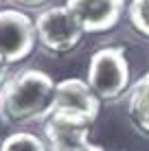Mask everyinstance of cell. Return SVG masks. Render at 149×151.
<instances>
[{
    "mask_svg": "<svg viewBox=\"0 0 149 151\" xmlns=\"http://www.w3.org/2000/svg\"><path fill=\"white\" fill-rule=\"evenodd\" d=\"M68 151H105V149L99 147V145H94V142H86V145H81V147H75V149H68Z\"/></svg>",
    "mask_w": 149,
    "mask_h": 151,
    "instance_id": "12",
    "label": "cell"
},
{
    "mask_svg": "<svg viewBox=\"0 0 149 151\" xmlns=\"http://www.w3.org/2000/svg\"><path fill=\"white\" fill-rule=\"evenodd\" d=\"M53 77L44 70L27 68L9 77L0 90V118L2 123L20 127L48 116L55 101Z\"/></svg>",
    "mask_w": 149,
    "mask_h": 151,
    "instance_id": "1",
    "label": "cell"
},
{
    "mask_svg": "<svg viewBox=\"0 0 149 151\" xmlns=\"http://www.w3.org/2000/svg\"><path fill=\"white\" fill-rule=\"evenodd\" d=\"M9 79V66L4 64V61H0V90H2V86L7 83Z\"/></svg>",
    "mask_w": 149,
    "mask_h": 151,
    "instance_id": "13",
    "label": "cell"
},
{
    "mask_svg": "<svg viewBox=\"0 0 149 151\" xmlns=\"http://www.w3.org/2000/svg\"><path fill=\"white\" fill-rule=\"evenodd\" d=\"M127 114L138 132L149 136V72L132 86L127 99Z\"/></svg>",
    "mask_w": 149,
    "mask_h": 151,
    "instance_id": "8",
    "label": "cell"
},
{
    "mask_svg": "<svg viewBox=\"0 0 149 151\" xmlns=\"http://www.w3.org/2000/svg\"><path fill=\"white\" fill-rule=\"evenodd\" d=\"M0 151H50V147L33 132H13L0 142Z\"/></svg>",
    "mask_w": 149,
    "mask_h": 151,
    "instance_id": "9",
    "label": "cell"
},
{
    "mask_svg": "<svg viewBox=\"0 0 149 151\" xmlns=\"http://www.w3.org/2000/svg\"><path fill=\"white\" fill-rule=\"evenodd\" d=\"M66 7L86 33H107L119 24L125 0H66Z\"/></svg>",
    "mask_w": 149,
    "mask_h": 151,
    "instance_id": "6",
    "label": "cell"
},
{
    "mask_svg": "<svg viewBox=\"0 0 149 151\" xmlns=\"http://www.w3.org/2000/svg\"><path fill=\"white\" fill-rule=\"evenodd\" d=\"M50 110H68L96 121L101 110V99L92 92L88 81L70 77V79H64L55 86V101Z\"/></svg>",
    "mask_w": 149,
    "mask_h": 151,
    "instance_id": "7",
    "label": "cell"
},
{
    "mask_svg": "<svg viewBox=\"0 0 149 151\" xmlns=\"http://www.w3.org/2000/svg\"><path fill=\"white\" fill-rule=\"evenodd\" d=\"M35 33L44 50L53 55H66L79 46L86 31L70 13V9L61 4L40 11V15L35 18Z\"/></svg>",
    "mask_w": 149,
    "mask_h": 151,
    "instance_id": "3",
    "label": "cell"
},
{
    "mask_svg": "<svg viewBox=\"0 0 149 151\" xmlns=\"http://www.w3.org/2000/svg\"><path fill=\"white\" fill-rule=\"evenodd\" d=\"M92 118L68 110H50L48 116L42 121L44 138L48 142L50 151H68L75 147L90 142V127Z\"/></svg>",
    "mask_w": 149,
    "mask_h": 151,
    "instance_id": "5",
    "label": "cell"
},
{
    "mask_svg": "<svg viewBox=\"0 0 149 151\" xmlns=\"http://www.w3.org/2000/svg\"><path fill=\"white\" fill-rule=\"evenodd\" d=\"M88 86L101 101H116L130 88V61L116 46L99 48L88 64Z\"/></svg>",
    "mask_w": 149,
    "mask_h": 151,
    "instance_id": "2",
    "label": "cell"
},
{
    "mask_svg": "<svg viewBox=\"0 0 149 151\" xmlns=\"http://www.w3.org/2000/svg\"><path fill=\"white\" fill-rule=\"evenodd\" d=\"M35 20L22 9H0V61L20 64L35 50Z\"/></svg>",
    "mask_w": 149,
    "mask_h": 151,
    "instance_id": "4",
    "label": "cell"
},
{
    "mask_svg": "<svg viewBox=\"0 0 149 151\" xmlns=\"http://www.w3.org/2000/svg\"><path fill=\"white\" fill-rule=\"evenodd\" d=\"M127 13H130L132 27L140 35L149 37V0H132L127 7Z\"/></svg>",
    "mask_w": 149,
    "mask_h": 151,
    "instance_id": "10",
    "label": "cell"
},
{
    "mask_svg": "<svg viewBox=\"0 0 149 151\" xmlns=\"http://www.w3.org/2000/svg\"><path fill=\"white\" fill-rule=\"evenodd\" d=\"M15 9H40L46 0H9Z\"/></svg>",
    "mask_w": 149,
    "mask_h": 151,
    "instance_id": "11",
    "label": "cell"
}]
</instances>
